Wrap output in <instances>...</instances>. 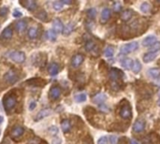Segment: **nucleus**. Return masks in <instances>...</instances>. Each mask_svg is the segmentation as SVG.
<instances>
[{"label": "nucleus", "instance_id": "nucleus-1", "mask_svg": "<svg viewBox=\"0 0 160 144\" xmlns=\"http://www.w3.org/2000/svg\"><path fill=\"white\" fill-rule=\"evenodd\" d=\"M20 79V75L16 70L14 69H10L8 72H6V74L4 75L3 80L4 82H7L8 84H14L15 82H17Z\"/></svg>", "mask_w": 160, "mask_h": 144}, {"label": "nucleus", "instance_id": "nucleus-2", "mask_svg": "<svg viewBox=\"0 0 160 144\" xmlns=\"http://www.w3.org/2000/svg\"><path fill=\"white\" fill-rule=\"evenodd\" d=\"M16 104H17V100H16L15 95L12 94L7 95L3 99V105L7 111H10L12 109H14Z\"/></svg>", "mask_w": 160, "mask_h": 144}, {"label": "nucleus", "instance_id": "nucleus-3", "mask_svg": "<svg viewBox=\"0 0 160 144\" xmlns=\"http://www.w3.org/2000/svg\"><path fill=\"white\" fill-rule=\"evenodd\" d=\"M9 58L17 64H22L25 61V54L21 51H12L9 53Z\"/></svg>", "mask_w": 160, "mask_h": 144}, {"label": "nucleus", "instance_id": "nucleus-4", "mask_svg": "<svg viewBox=\"0 0 160 144\" xmlns=\"http://www.w3.org/2000/svg\"><path fill=\"white\" fill-rule=\"evenodd\" d=\"M139 48V43L137 41H132L130 43H127L123 45L120 48V53L121 54H128L130 53H133V51H137Z\"/></svg>", "mask_w": 160, "mask_h": 144}, {"label": "nucleus", "instance_id": "nucleus-5", "mask_svg": "<svg viewBox=\"0 0 160 144\" xmlns=\"http://www.w3.org/2000/svg\"><path fill=\"white\" fill-rule=\"evenodd\" d=\"M119 114L121 116V118L123 119H130L132 117V110H131V107L128 103L126 102V104L123 105L121 107L119 111Z\"/></svg>", "mask_w": 160, "mask_h": 144}, {"label": "nucleus", "instance_id": "nucleus-6", "mask_svg": "<svg viewBox=\"0 0 160 144\" xmlns=\"http://www.w3.org/2000/svg\"><path fill=\"white\" fill-rule=\"evenodd\" d=\"M123 76H124V73L118 69H114V67H113V69H111L109 71V78L111 82H119V81L122 79Z\"/></svg>", "mask_w": 160, "mask_h": 144}, {"label": "nucleus", "instance_id": "nucleus-7", "mask_svg": "<svg viewBox=\"0 0 160 144\" xmlns=\"http://www.w3.org/2000/svg\"><path fill=\"white\" fill-rule=\"evenodd\" d=\"M23 133H25V128L21 125H16L10 131V137L13 139H19Z\"/></svg>", "mask_w": 160, "mask_h": 144}, {"label": "nucleus", "instance_id": "nucleus-8", "mask_svg": "<svg viewBox=\"0 0 160 144\" xmlns=\"http://www.w3.org/2000/svg\"><path fill=\"white\" fill-rule=\"evenodd\" d=\"M83 60H84L83 55L81 53H77V54L73 55V57L71 58L70 65L72 67H74V69H77V67H79L83 63Z\"/></svg>", "mask_w": 160, "mask_h": 144}, {"label": "nucleus", "instance_id": "nucleus-9", "mask_svg": "<svg viewBox=\"0 0 160 144\" xmlns=\"http://www.w3.org/2000/svg\"><path fill=\"white\" fill-rule=\"evenodd\" d=\"M61 88H60L58 85H54L50 89V92H49V97L52 100H56L60 97V95H61Z\"/></svg>", "mask_w": 160, "mask_h": 144}, {"label": "nucleus", "instance_id": "nucleus-10", "mask_svg": "<svg viewBox=\"0 0 160 144\" xmlns=\"http://www.w3.org/2000/svg\"><path fill=\"white\" fill-rule=\"evenodd\" d=\"M145 129V122L143 120L139 119L137 120L133 126H132V130H133L135 133H141V132Z\"/></svg>", "mask_w": 160, "mask_h": 144}, {"label": "nucleus", "instance_id": "nucleus-11", "mask_svg": "<svg viewBox=\"0 0 160 144\" xmlns=\"http://www.w3.org/2000/svg\"><path fill=\"white\" fill-rule=\"evenodd\" d=\"M20 5H22L23 7H25L27 10L29 11H34L35 10H37L38 5L34 0H26V1H20Z\"/></svg>", "mask_w": 160, "mask_h": 144}, {"label": "nucleus", "instance_id": "nucleus-12", "mask_svg": "<svg viewBox=\"0 0 160 144\" xmlns=\"http://www.w3.org/2000/svg\"><path fill=\"white\" fill-rule=\"evenodd\" d=\"M52 113H53V110H52V109H48V108H47V109H43V110L38 111L37 116H36L35 120H36V121H41V120L48 117V116H50Z\"/></svg>", "mask_w": 160, "mask_h": 144}, {"label": "nucleus", "instance_id": "nucleus-13", "mask_svg": "<svg viewBox=\"0 0 160 144\" xmlns=\"http://www.w3.org/2000/svg\"><path fill=\"white\" fill-rule=\"evenodd\" d=\"M160 51H148L147 53H145L143 55V61L144 63H151L152 61L157 57V55L159 54Z\"/></svg>", "mask_w": 160, "mask_h": 144}, {"label": "nucleus", "instance_id": "nucleus-14", "mask_svg": "<svg viewBox=\"0 0 160 144\" xmlns=\"http://www.w3.org/2000/svg\"><path fill=\"white\" fill-rule=\"evenodd\" d=\"M12 36H13L12 27L11 26L6 27L1 34V39H4V40H10V39H11V38H12Z\"/></svg>", "mask_w": 160, "mask_h": 144}, {"label": "nucleus", "instance_id": "nucleus-15", "mask_svg": "<svg viewBox=\"0 0 160 144\" xmlns=\"http://www.w3.org/2000/svg\"><path fill=\"white\" fill-rule=\"evenodd\" d=\"M53 28L54 31L55 33H63V30H64V25L62 21L60 19L56 18L54 20L53 22Z\"/></svg>", "mask_w": 160, "mask_h": 144}, {"label": "nucleus", "instance_id": "nucleus-16", "mask_svg": "<svg viewBox=\"0 0 160 144\" xmlns=\"http://www.w3.org/2000/svg\"><path fill=\"white\" fill-rule=\"evenodd\" d=\"M111 11L110 9H108V8L103 9L102 11H101V16H100L101 23H107L108 21H109L110 18H111Z\"/></svg>", "mask_w": 160, "mask_h": 144}, {"label": "nucleus", "instance_id": "nucleus-17", "mask_svg": "<svg viewBox=\"0 0 160 144\" xmlns=\"http://www.w3.org/2000/svg\"><path fill=\"white\" fill-rule=\"evenodd\" d=\"M157 41V37L154 35H150V36H147V37L142 40V45L144 47H151Z\"/></svg>", "mask_w": 160, "mask_h": 144}, {"label": "nucleus", "instance_id": "nucleus-18", "mask_svg": "<svg viewBox=\"0 0 160 144\" xmlns=\"http://www.w3.org/2000/svg\"><path fill=\"white\" fill-rule=\"evenodd\" d=\"M106 100H107V95L103 93H99L93 97V102L95 104H99V105L103 104Z\"/></svg>", "mask_w": 160, "mask_h": 144}, {"label": "nucleus", "instance_id": "nucleus-19", "mask_svg": "<svg viewBox=\"0 0 160 144\" xmlns=\"http://www.w3.org/2000/svg\"><path fill=\"white\" fill-rule=\"evenodd\" d=\"M59 72V65L57 63H52L48 67V73L51 76H56Z\"/></svg>", "mask_w": 160, "mask_h": 144}, {"label": "nucleus", "instance_id": "nucleus-20", "mask_svg": "<svg viewBox=\"0 0 160 144\" xmlns=\"http://www.w3.org/2000/svg\"><path fill=\"white\" fill-rule=\"evenodd\" d=\"M15 28L19 33H22V32L25 31L27 28V23L25 20H21V21H18L15 25Z\"/></svg>", "mask_w": 160, "mask_h": 144}, {"label": "nucleus", "instance_id": "nucleus-21", "mask_svg": "<svg viewBox=\"0 0 160 144\" xmlns=\"http://www.w3.org/2000/svg\"><path fill=\"white\" fill-rule=\"evenodd\" d=\"M61 129L64 133H69L71 129V123L69 122V120H67V119L63 120L61 123Z\"/></svg>", "mask_w": 160, "mask_h": 144}, {"label": "nucleus", "instance_id": "nucleus-22", "mask_svg": "<svg viewBox=\"0 0 160 144\" xmlns=\"http://www.w3.org/2000/svg\"><path fill=\"white\" fill-rule=\"evenodd\" d=\"M27 84H30V85H35V86H43V84H41V83H46V82L44 81V80L42 79H31V80H28V81L26 82Z\"/></svg>", "mask_w": 160, "mask_h": 144}, {"label": "nucleus", "instance_id": "nucleus-23", "mask_svg": "<svg viewBox=\"0 0 160 144\" xmlns=\"http://www.w3.org/2000/svg\"><path fill=\"white\" fill-rule=\"evenodd\" d=\"M132 65H133V60L130 58H126L123 59V61L121 62V66L126 70H129L132 69Z\"/></svg>", "mask_w": 160, "mask_h": 144}, {"label": "nucleus", "instance_id": "nucleus-24", "mask_svg": "<svg viewBox=\"0 0 160 144\" xmlns=\"http://www.w3.org/2000/svg\"><path fill=\"white\" fill-rule=\"evenodd\" d=\"M148 74H149L152 78L157 79L160 77V69L159 67H152L148 70Z\"/></svg>", "mask_w": 160, "mask_h": 144}, {"label": "nucleus", "instance_id": "nucleus-25", "mask_svg": "<svg viewBox=\"0 0 160 144\" xmlns=\"http://www.w3.org/2000/svg\"><path fill=\"white\" fill-rule=\"evenodd\" d=\"M132 14H133V11H132L131 10H124L122 12L121 19L123 20L124 22H127V21H129V20L131 19Z\"/></svg>", "mask_w": 160, "mask_h": 144}, {"label": "nucleus", "instance_id": "nucleus-26", "mask_svg": "<svg viewBox=\"0 0 160 144\" xmlns=\"http://www.w3.org/2000/svg\"><path fill=\"white\" fill-rule=\"evenodd\" d=\"M74 30V23H67L66 26H64V30H63V35L64 36H69L73 32Z\"/></svg>", "mask_w": 160, "mask_h": 144}, {"label": "nucleus", "instance_id": "nucleus-27", "mask_svg": "<svg viewBox=\"0 0 160 144\" xmlns=\"http://www.w3.org/2000/svg\"><path fill=\"white\" fill-rule=\"evenodd\" d=\"M95 48H97V45H95V43L92 40V39H89V40H87L85 42L84 49L87 51H89V53H91V51H94Z\"/></svg>", "mask_w": 160, "mask_h": 144}, {"label": "nucleus", "instance_id": "nucleus-28", "mask_svg": "<svg viewBox=\"0 0 160 144\" xmlns=\"http://www.w3.org/2000/svg\"><path fill=\"white\" fill-rule=\"evenodd\" d=\"M141 62L139 61V60H134L133 61V65H132V71L134 72V73H139V72H141Z\"/></svg>", "mask_w": 160, "mask_h": 144}, {"label": "nucleus", "instance_id": "nucleus-29", "mask_svg": "<svg viewBox=\"0 0 160 144\" xmlns=\"http://www.w3.org/2000/svg\"><path fill=\"white\" fill-rule=\"evenodd\" d=\"M104 55L107 58H111L114 55V48L113 46H108L104 50Z\"/></svg>", "mask_w": 160, "mask_h": 144}, {"label": "nucleus", "instance_id": "nucleus-30", "mask_svg": "<svg viewBox=\"0 0 160 144\" xmlns=\"http://www.w3.org/2000/svg\"><path fill=\"white\" fill-rule=\"evenodd\" d=\"M27 35H28V38L30 39H35L37 38L38 37V29L36 28V27H30V28L28 29V32H27Z\"/></svg>", "mask_w": 160, "mask_h": 144}, {"label": "nucleus", "instance_id": "nucleus-31", "mask_svg": "<svg viewBox=\"0 0 160 144\" xmlns=\"http://www.w3.org/2000/svg\"><path fill=\"white\" fill-rule=\"evenodd\" d=\"M36 17H37L38 20H41V21H42V22H46V21H48V15H47V12L45 10H39L38 12L36 14Z\"/></svg>", "mask_w": 160, "mask_h": 144}, {"label": "nucleus", "instance_id": "nucleus-32", "mask_svg": "<svg viewBox=\"0 0 160 144\" xmlns=\"http://www.w3.org/2000/svg\"><path fill=\"white\" fill-rule=\"evenodd\" d=\"M139 9H141V11L143 13H149L150 12V10H151V6H150V4L148 3V2H143L141 3V7H139Z\"/></svg>", "mask_w": 160, "mask_h": 144}, {"label": "nucleus", "instance_id": "nucleus-33", "mask_svg": "<svg viewBox=\"0 0 160 144\" xmlns=\"http://www.w3.org/2000/svg\"><path fill=\"white\" fill-rule=\"evenodd\" d=\"M46 36H47V38L49 39V40H51V41H55V40H56V33H55L53 29L48 30L46 32Z\"/></svg>", "mask_w": 160, "mask_h": 144}, {"label": "nucleus", "instance_id": "nucleus-34", "mask_svg": "<svg viewBox=\"0 0 160 144\" xmlns=\"http://www.w3.org/2000/svg\"><path fill=\"white\" fill-rule=\"evenodd\" d=\"M75 101L76 102H78V103H82V102H84L86 99H87V95L84 94V93H82V94H78V95H75Z\"/></svg>", "mask_w": 160, "mask_h": 144}, {"label": "nucleus", "instance_id": "nucleus-35", "mask_svg": "<svg viewBox=\"0 0 160 144\" xmlns=\"http://www.w3.org/2000/svg\"><path fill=\"white\" fill-rule=\"evenodd\" d=\"M86 14H87V17L90 20H94L95 18V16H97V10L94 9V8H91V9L87 10Z\"/></svg>", "mask_w": 160, "mask_h": 144}, {"label": "nucleus", "instance_id": "nucleus-36", "mask_svg": "<svg viewBox=\"0 0 160 144\" xmlns=\"http://www.w3.org/2000/svg\"><path fill=\"white\" fill-rule=\"evenodd\" d=\"M63 4L61 1H55L53 3V8H54V10H56V11H60V10H63Z\"/></svg>", "mask_w": 160, "mask_h": 144}, {"label": "nucleus", "instance_id": "nucleus-37", "mask_svg": "<svg viewBox=\"0 0 160 144\" xmlns=\"http://www.w3.org/2000/svg\"><path fill=\"white\" fill-rule=\"evenodd\" d=\"M48 132H49V134L52 136H56L58 133V128L55 125H52L48 128Z\"/></svg>", "mask_w": 160, "mask_h": 144}, {"label": "nucleus", "instance_id": "nucleus-38", "mask_svg": "<svg viewBox=\"0 0 160 144\" xmlns=\"http://www.w3.org/2000/svg\"><path fill=\"white\" fill-rule=\"evenodd\" d=\"M160 51V41H157L150 47V51Z\"/></svg>", "mask_w": 160, "mask_h": 144}, {"label": "nucleus", "instance_id": "nucleus-39", "mask_svg": "<svg viewBox=\"0 0 160 144\" xmlns=\"http://www.w3.org/2000/svg\"><path fill=\"white\" fill-rule=\"evenodd\" d=\"M8 13H9V8L8 7L4 6L0 9V16L1 17H5L6 15H8Z\"/></svg>", "mask_w": 160, "mask_h": 144}, {"label": "nucleus", "instance_id": "nucleus-40", "mask_svg": "<svg viewBox=\"0 0 160 144\" xmlns=\"http://www.w3.org/2000/svg\"><path fill=\"white\" fill-rule=\"evenodd\" d=\"M113 11L114 12H120L122 10V5L119 2H115L113 4Z\"/></svg>", "mask_w": 160, "mask_h": 144}, {"label": "nucleus", "instance_id": "nucleus-41", "mask_svg": "<svg viewBox=\"0 0 160 144\" xmlns=\"http://www.w3.org/2000/svg\"><path fill=\"white\" fill-rule=\"evenodd\" d=\"M98 144H109V139L105 137V136H103V137L98 139Z\"/></svg>", "mask_w": 160, "mask_h": 144}, {"label": "nucleus", "instance_id": "nucleus-42", "mask_svg": "<svg viewBox=\"0 0 160 144\" xmlns=\"http://www.w3.org/2000/svg\"><path fill=\"white\" fill-rule=\"evenodd\" d=\"M82 144H94V142H93V139H92L90 136H86V137L83 139Z\"/></svg>", "mask_w": 160, "mask_h": 144}, {"label": "nucleus", "instance_id": "nucleus-43", "mask_svg": "<svg viewBox=\"0 0 160 144\" xmlns=\"http://www.w3.org/2000/svg\"><path fill=\"white\" fill-rule=\"evenodd\" d=\"M110 141L111 144H117L118 142V138L116 136H111L110 137Z\"/></svg>", "mask_w": 160, "mask_h": 144}, {"label": "nucleus", "instance_id": "nucleus-44", "mask_svg": "<svg viewBox=\"0 0 160 144\" xmlns=\"http://www.w3.org/2000/svg\"><path fill=\"white\" fill-rule=\"evenodd\" d=\"M22 15H23V13H22L20 10H14V11H13V17H15V18H19V17H21Z\"/></svg>", "mask_w": 160, "mask_h": 144}, {"label": "nucleus", "instance_id": "nucleus-45", "mask_svg": "<svg viewBox=\"0 0 160 144\" xmlns=\"http://www.w3.org/2000/svg\"><path fill=\"white\" fill-rule=\"evenodd\" d=\"M52 144H61V139L55 137L53 139V141H52Z\"/></svg>", "mask_w": 160, "mask_h": 144}, {"label": "nucleus", "instance_id": "nucleus-46", "mask_svg": "<svg viewBox=\"0 0 160 144\" xmlns=\"http://www.w3.org/2000/svg\"><path fill=\"white\" fill-rule=\"evenodd\" d=\"M61 2L63 5H71L72 4V1H70V0H61Z\"/></svg>", "mask_w": 160, "mask_h": 144}, {"label": "nucleus", "instance_id": "nucleus-47", "mask_svg": "<svg viewBox=\"0 0 160 144\" xmlns=\"http://www.w3.org/2000/svg\"><path fill=\"white\" fill-rule=\"evenodd\" d=\"M36 106H37V103H36V102H31L30 105H29V110H33L35 108H36Z\"/></svg>", "mask_w": 160, "mask_h": 144}, {"label": "nucleus", "instance_id": "nucleus-48", "mask_svg": "<svg viewBox=\"0 0 160 144\" xmlns=\"http://www.w3.org/2000/svg\"><path fill=\"white\" fill-rule=\"evenodd\" d=\"M28 144H38V142H37V139H35V141H29Z\"/></svg>", "mask_w": 160, "mask_h": 144}, {"label": "nucleus", "instance_id": "nucleus-49", "mask_svg": "<svg viewBox=\"0 0 160 144\" xmlns=\"http://www.w3.org/2000/svg\"><path fill=\"white\" fill-rule=\"evenodd\" d=\"M130 144H139L136 141H134V139H132V141H130Z\"/></svg>", "mask_w": 160, "mask_h": 144}, {"label": "nucleus", "instance_id": "nucleus-50", "mask_svg": "<svg viewBox=\"0 0 160 144\" xmlns=\"http://www.w3.org/2000/svg\"><path fill=\"white\" fill-rule=\"evenodd\" d=\"M3 120H4V118L2 117V116H0V125H1V123H3Z\"/></svg>", "mask_w": 160, "mask_h": 144}, {"label": "nucleus", "instance_id": "nucleus-51", "mask_svg": "<svg viewBox=\"0 0 160 144\" xmlns=\"http://www.w3.org/2000/svg\"><path fill=\"white\" fill-rule=\"evenodd\" d=\"M157 85H159V86H160V81H159V82H157Z\"/></svg>", "mask_w": 160, "mask_h": 144}, {"label": "nucleus", "instance_id": "nucleus-52", "mask_svg": "<svg viewBox=\"0 0 160 144\" xmlns=\"http://www.w3.org/2000/svg\"><path fill=\"white\" fill-rule=\"evenodd\" d=\"M0 135H1V130H0Z\"/></svg>", "mask_w": 160, "mask_h": 144}]
</instances>
